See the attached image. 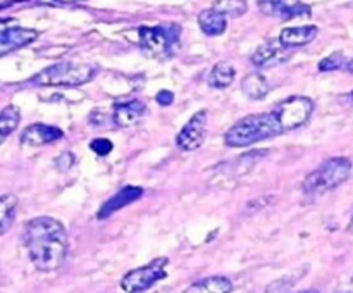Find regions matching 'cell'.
I'll list each match as a JSON object with an SVG mask.
<instances>
[{
	"label": "cell",
	"instance_id": "6da1fadb",
	"mask_svg": "<svg viewBox=\"0 0 353 293\" xmlns=\"http://www.w3.org/2000/svg\"><path fill=\"white\" fill-rule=\"evenodd\" d=\"M23 241L28 257L38 271H55L68 257V233L61 221L54 217L40 216L28 221L23 230Z\"/></svg>",
	"mask_w": 353,
	"mask_h": 293
},
{
	"label": "cell",
	"instance_id": "2e32d148",
	"mask_svg": "<svg viewBox=\"0 0 353 293\" xmlns=\"http://www.w3.org/2000/svg\"><path fill=\"white\" fill-rule=\"evenodd\" d=\"M233 283L226 276H210V278L196 281L183 293H231Z\"/></svg>",
	"mask_w": 353,
	"mask_h": 293
},
{
	"label": "cell",
	"instance_id": "44dd1931",
	"mask_svg": "<svg viewBox=\"0 0 353 293\" xmlns=\"http://www.w3.org/2000/svg\"><path fill=\"white\" fill-rule=\"evenodd\" d=\"M214 10L228 17H240L248 10L247 0H216L212 6Z\"/></svg>",
	"mask_w": 353,
	"mask_h": 293
},
{
	"label": "cell",
	"instance_id": "4fadbf2b",
	"mask_svg": "<svg viewBox=\"0 0 353 293\" xmlns=\"http://www.w3.org/2000/svg\"><path fill=\"white\" fill-rule=\"evenodd\" d=\"M141 195H143V188H140V186H124V188H121L116 195L110 196V199L100 207L99 219H107V217H110L114 212L123 209V207L137 202Z\"/></svg>",
	"mask_w": 353,
	"mask_h": 293
},
{
	"label": "cell",
	"instance_id": "8992f818",
	"mask_svg": "<svg viewBox=\"0 0 353 293\" xmlns=\"http://www.w3.org/2000/svg\"><path fill=\"white\" fill-rule=\"evenodd\" d=\"M168 262L169 261L165 257H157L148 262V264L141 265V267L126 272L124 278L121 279V288L126 293L147 292L155 283H159L168 276V272H165Z\"/></svg>",
	"mask_w": 353,
	"mask_h": 293
},
{
	"label": "cell",
	"instance_id": "7402d4cb",
	"mask_svg": "<svg viewBox=\"0 0 353 293\" xmlns=\"http://www.w3.org/2000/svg\"><path fill=\"white\" fill-rule=\"evenodd\" d=\"M16 210V199L14 196H0V233L10 224Z\"/></svg>",
	"mask_w": 353,
	"mask_h": 293
},
{
	"label": "cell",
	"instance_id": "5bb4252c",
	"mask_svg": "<svg viewBox=\"0 0 353 293\" xmlns=\"http://www.w3.org/2000/svg\"><path fill=\"white\" fill-rule=\"evenodd\" d=\"M147 112V107L140 100H131V102L116 103L112 109V121L119 128H130L137 124Z\"/></svg>",
	"mask_w": 353,
	"mask_h": 293
},
{
	"label": "cell",
	"instance_id": "d6986e66",
	"mask_svg": "<svg viewBox=\"0 0 353 293\" xmlns=\"http://www.w3.org/2000/svg\"><path fill=\"white\" fill-rule=\"evenodd\" d=\"M234 76H236V71H234L233 65L226 64V62H219L212 68L207 81L212 88H226L233 83Z\"/></svg>",
	"mask_w": 353,
	"mask_h": 293
},
{
	"label": "cell",
	"instance_id": "277c9868",
	"mask_svg": "<svg viewBox=\"0 0 353 293\" xmlns=\"http://www.w3.org/2000/svg\"><path fill=\"white\" fill-rule=\"evenodd\" d=\"M97 65L78 62H57L38 72L31 81L41 86H79L97 74Z\"/></svg>",
	"mask_w": 353,
	"mask_h": 293
},
{
	"label": "cell",
	"instance_id": "e0dca14e",
	"mask_svg": "<svg viewBox=\"0 0 353 293\" xmlns=\"http://www.w3.org/2000/svg\"><path fill=\"white\" fill-rule=\"evenodd\" d=\"M199 26L207 37H219L226 31V16L214 9H207L199 14Z\"/></svg>",
	"mask_w": 353,
	"mask_h": 293
},
{
	"label": "cell",
	"instance_id": "83f0119b",
	"mask_svg": "<svg viewBox=\"0 0 353 293\" xmlns=\"http://www.w3.org/2000/svg\"><path fill=\"white\" fill-rule=\"evenodd\" d=\"M300 293H319V292H316V290H305V292H300Z\"/></svg>",
	"mask_w": 353,
	"mask_h": 293
},
{
	"label": "cell",
	"instance_id": "f546056e",
	"mask_svg": "<svg viewBox=\"0 0 353 293\" xmlns=\"http://www.w3.org/2000/svg\"><path fill=\"white\" fill-rule=\"evenodd\" d=\"M352 100H353V92H352Z\"/></svg>",
	"mask_w": 353,
	"mask_h": 293
},
{
	"label": "cell",
	"instance_id": "cb8c5ba5",
	"mask_svg": "<svg viewBox=\"0 0 353 293\" xmlns=\"http://www.w3.org/2000/svg\"><path fill=\"white\" fill-rule=\"evenodd\" d=\"M90 148H92L97 155H102L103 157V155L112 152V141L107 140V138H97V140H93L92 143H90Z\"/></svg>",
	"mask_w": 353,
	"mask_h": 293
},
{
	"label": "cell",
	"instance_id": "8fae6325",
	"mask_svg": "<svg viewBox=\"0 0 353 293\" xmlns=\"http://www.w3.org/2000/svg\"><path fill=\"white\" fill-rule=\"evenodd\" d=\"M290 57V52L286 50L285 45L281 41L269 40L257 47V50L252 54V64L255 68H271V65H278L285 62Z\"/></svg>",
	"mask_w": 353,
	"mask_h": 293
},
{
	"label": "cell",
	"instance_id": "603a6c76",
	"mask_svg": "<svg viewBox=\"0 0 353 293\" xmlns=\"http://www.w3.org/2000/svg\"><path fill=\"white\" fill-rule=\"evenodd\" d=\"M343 64H347L343 52H334L330 57L323 59L319 62V71H336V69L343 68Z\"/></svg>",
	"mask_w": 353,
	"mask_h": 293
},
{
	"label": "cell",
	"instance_id": "5b68a950",
	"mask_svg": "<svg viewBox=\"0 0 353 293\" xmlns=\"http://www.w3.org/2000/svg\"><path fill=\"white\" fill-rule=\"evenodd\" d=\"M179 33L181 28L176 24H157V26L140 28V45L152 57L168 59L179 47Z\"/></svg>",
	"mask_w": 353,
	"mask_h": 293
},
{
	"label": "cell",
	"instance_id": "d4e9b609",
	"mask_svg": "<svg viewBox=\"0 0 353 293\" xmlns=\"http://www.w3.org/2000/svg\"><path fill=\"white\" fill-rule=\"evenodd\" d=\"M155 100H157L161 105H171L172 100H174V95H172V92H169V90H161V92L157 93V97H155Z\"/></svg>",
	"mask_w": 353,
	"mask_h": 293
},
{
	"label": "cell",
	"instance_id": "484cf974",
	"mask_svg": "<svg viewBox=\"0 0 353 293\" xmlns=\"http://www.w3.org/2000/svg\"><path fill=\"white\" fill-rule=\"evenodd\" d=\"M345 69H347V71L350 72V74H353V59H352V61H348L347 64H345Z\"/></svg>",
	"mask_w": 353,
	"mask_h": 293
},
{
	"label": "cell",
	"instance_id": "ba28073f",
	"mask_svg": "<svg viewBox=\"0 0 353 293\" xmlns=\"http://www.w3.org/2000/svg\"><path fill=\"white\" fill-rule=\"evenodd\" d=\"M38 31L17 26L14 19H0V57L37 40Z\"/></svg>",
	"mask_w": 353,
	"mask_h": 293
},
{
	"label": "cell",
	"instance_id": "4316f807",
	"mask_svg": "<svg viewBox=\"0 0 353 293\" xmlns=\"http://www.w3.org/2000/svg\"><path fill=\"white\" fill-rule=\"evenodd\" d=\"M55 2H61V3H74V2H85V0H55Z\"/></svg>",
	"mask_w": 353,
	"mask_h": 293
},
{
	"label": "cell",
	"instance_id": "ffe728a7",
	"mask_svg": "<svg viewBox=\"0 0 353 293\" xmlns=\"http://www.w3.org/2000/svg\"><path fill=\"white\" fill-rule=\"evenodd\" d=\"M21 121V112L16 105H9L0 112V143L7 140L10 137L12 131H16V128L19 126Z\"/></svg>",
	"mask_w": 353,
	"mask_h": 293
},
{
	"label": "cell",
	"instance_id": "7a4b0ae2",
	"mask_svg": "<svg viewBox=\"0 0 353 293\" xmlns=\"http://www.w3.org/2000/svg\"><path fill=\"white\" fill-rule=\"evenodd\" d=\"M281 133V124L272 110L271 112L252 114V116L234 123L228 130V133L224 134V143L228 147H250V145L274 138Z\"/></svg>",
	"mask_w": 353,
	"mask_h": 293
},
{
	"label": "cell",
	"instance_id": "9a60e30c",
	"mask_svg": "<svg viewBox=\"0 0 353 293\" xmlns=\"http://www.w3.org/2000/svg\"><path fill=\"white\" fill-rule=\"evenodd\" d=\"M317 26L314 24H305V26H293V28H285L279 34V41L281 45H285L286 48L290 47H302V45L310 43L312 40H316Z\"/></svg>",
	"mask_w": 353,
	"mask_h": 293
},
{
	"label": "cell",
	"instance_id": "f1b7e54d",
	"mask_svg": "<svg viewBox=\"0 0 353 293\" xmlns=\"http://www.w3.org/2000/svg\"><path fill=\"white\" fill-rule=\"evenodd\" d=\"M348 228H350V230L353 231V217H352V221H350V226H348Z\"/></svg>",
	"mask_w": 353,
	"mask_h": 293
},
{
	"label": "cell",
	"instance_id": "3957f363",
	"mask_svg": "<svg viewBox=\"0 0 353 293\" xmlns=\"http://www.w3.org/2000/svg\"><path fill=\"white\" fill-rule=\"evenodd\" d=\"M352 174V162L347 157H333L324 161L303 181L302 190L307 196H319L343 185Z\"/></svg>",
	"mask_w": 353,
	"mask_h": 293
},
{
	"label": "cell",
	"instance_id": "7c38bea8",
	"mask_svg": "<svg viewBox=\"0 0 353 293\" xmlns=\"http://www.w3.org/2000/svg\"><path fill=\"white\" fill-rule=\"evenodd\" d=\"M64 137L59 128L48 126V124H31L21 133V143L26 147H43V145L52 143L55 140H61Z\"/></svg>",
	"mask_w": 353,
	"mask_h": 293
},
{
	"label": "cell",
	"instance_id": "52a82bcc",
	"mask_svg": "<svg viewBox=\"0 0 353 293\" xmlns=\"http://www.w3.org/2000/svg\"><path fill=\"white\" fill-rule=\"evenodd\" d=\"M272 112L276 114L283 133H285V131L296 130L307 123L310 114L314 112V102L309 97H290V99L279 102Z\"/></svg>",
	"mask_w": 353,
	"mask_h": 293
},
{
	"label": "cell",
	"instance_id": "9c48e42d",
	"mask_svg": "<svg viewBox=\"0 0 353 293\" xmlns=\"http://www.w3.org/2000/svg\"><path fill=\"white\" fill-rule=\"evenodd\" d=\"M207 133V110H199L192 116V119L181 128L176 137V145L181 150L192 152L202 147Z\"/></svg>",
	"mask_w": 353,
	"mask_h": 293
},
{
	"label": "cell",
	"instance_id": "30bf717a",
	"mask_svg": "<svg viewBox=\"0 0 353 293\" xmlns=\"http://www.w3.org/2000/svg\"><path fill=\"white\" fill-rule=\"evenodd\" d=\"M259 7L264 14L279 19H293L310 14V7L300 0H259Z\"/></svg>",
	"mask_w": 353,
	"mask_h": 293
},
{
	"label": "cell",
	"instance_id": "4dcf8cb0",
	"mask_svg": "<svg viewBox=\"0 0 353 293\" xmlns=\"http://www.w3.org/2000/svg\"><path fill=\"white\" fill-rule=\"evenodd\" d=\"M345 293H347V292H345Z\"/></svg>",
	"mask_w": 353,
	"mask_h": 293
},
{
	"label": "cell",
	"instance_id": "ac0fdd59",
	"mask_svg": "<svg viewBox=\"0 0 353 293\" xmlns=\"http://www.w3.org/2000/svg\"><path fill=\"white\" fill-rule=\"evenodd\" d=\"M241 90H243L245 95L250 97L252 100H262L268 97L271 86H269L268 79L262 74H248L245 76L243 81H241Z\"/></svg>",
	"mask_w": 353,
	"mask_h": 293
}]
</instances>
